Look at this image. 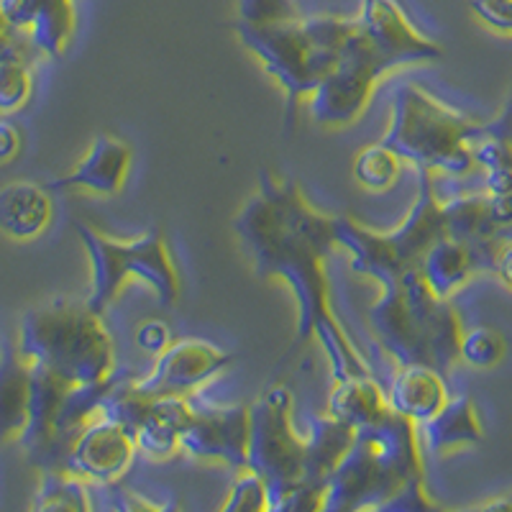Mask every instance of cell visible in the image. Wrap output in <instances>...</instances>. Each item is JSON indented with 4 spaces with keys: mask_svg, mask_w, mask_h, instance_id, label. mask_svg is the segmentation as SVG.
<instances>
[{
    "mask_svg": "<svg viewBox=\"0 0 512 512\" xmlns=\"http://www.w3.org/2000/svg\"><path fill=\"white\" fill-rule=\"evenodd\" d=\"M387 408H390L387 392L379 387L374 374H364V377L336 379V387L328 395L326 413L344 420L356 431V428L374 423Z\"/></svg>",
    "mask_w": 512,
    "mask_h": 512,
    "instance_id": "44dd1931",
    "label": "cell"
},
{
    "mask_svg": "<svg viewBox=\"0 0 512 512\" xmlns=\"http://www.w3.org/2000/svg\"><path fill=\"white\" fill-rule=\"evenodd\" d=\"M451 400L443 374L428 364H400L387 387V402L413 423L431 420Z\"/></svg>",
    "mask_w": 512,
    "mask_h": 512,
    "instance_id": "2e32d148",
    "label": "cell"
},
{
    "mask_svg": "<svg viewBox=\"0 0 512 512\" xmlns=\"http://www.w3.org/2000/svg\"><path fill=\"white\" fill-rule=\"evenodd\" d=\"M303 436L292 425V392L269 384L249 405V454L246 469L267 482V500L303 479Z\"/></svg>",
    "mask_w": 512,
    "mask_h": 512,
    "instance_id": "52a82bcc",
    "label": "cell"
},
{
    "mask_svg": "<svg viewBox=\"0 0 512 512\" xmlns=\"http://www.w3.org/2000/svg\"><path fill=\"white\" fill-rule=\"evenodd\" d=\"M180 454L195 461L246 469L249 454V405H195L182 428Z\"/></svg>",
    "mask_w": 512,
    "mask_h": 512,
    "instance_id": "8fae6325",
    "label": "cell"
},
{
    "mask_svg": "<svg viewBox=\"0 0 512 512\" xmlns=\"http://www.w3.org/2000/svg\"><path fill=\"white\" fill-rule=\"evenodd\" d=\"M431 507H436V502H433L431 497H428V492H425V479H410V482L382 507V512H420L431 510Z\"/></svg>",
    "mask_w": 512,
    "mask_h": 512,
    "instance_id": "4dcf8cb0",
    "label": "cell"
},
{
    "mask_svg": "<svg viewBox=\"0 0 512 512\" xmlns=\"http://www.w3.org/2000/svg\"><path fill=\"white\" fill-rule=\"evenodd\" d=\"M477 131L479 123L443 105L420 85L400 82L392 93L390 126L382 144L390 146L402 162L431 169L433 175H466L474 167L469 141Z\"/></svg>",
    "mask_w": 512,
    "mask_h": 512,
    "instance_id": "277c9868",
    "label": "cell"
},
{
    "mask_svg": "<svg viewBox=\"0 0 512 512\" xmlns=\"http://www.w3.org/2000/svg\"><path fill=\"white\" fill-rule=\"evenodd\" d=\"M495 272L502 282L512 290V241L500 246L497 251V259H495Z\"/></svg>",
    "mask_w": 512,
    "mask_h": 512,
    "instance_id": "d590c367",
    "label": "cell"
},
{
    "mask_svg": "<svg viewBox=\"0 0 512 512\" xmlns=\"http://www.w3.org/2000/svg\"><path fill=\"white\" fill-rule=\"evenodd\" d=\"M469 6L489 29L512 36V0H469Z\"/></svg>",
    "mask_w": 512,
    "mask_h": 512,
    "instance_id": "f546056e",
    "label": "cell"
},
{
    "mask_svg": "<svg viewBox=\"0 0 512 512\" xmlns=\"http://www.w3.org/2000/svg\"><path fill=\"white\" fill-rule=\"evenodd\" d=\"M505 338L492 328H472L461 333L459 361L474 369H492L505 359Z\"/></svg>",
    "mask_w": 512,
    "mask_h": 512,
    "instance_id": "4316f807",
    "label": "cell"
},
{
    "mask_svg": "<svg viewBox=\"0 0 512 512\" xmlns=\"http://www.w3.org/2000/svg\"><path fill=\"white\" fill-rule=\"evenodd\" d=\"M387 72L356 18V29L338 52L336 64L308 98L310 118L320 126H349L364 113L374 85Z\"/></svg>",
    "mask_w": 512,
    "mask_h": 512,
    "instance_id": "ba28073f",
    "label": "cell"
},
{
    "mask_svg": "<svg viewBox=\"0 0 512 512\" xmlns=\"http://www.w3.org/2000/svg\"><path fill=\"white\" fill-rule=\"evenodd\" d=\"M21 146H24L21 128L11 118L0 116V164L13 162L21 154Z\"/></svg>",
    "mask_w": 512,
    "mask_h": 512,
    "instance_id": "d6a6232c",
    "label": "cell"
},
{
    "mask_svg": "<svg viewBox=\"0 0 512 512\" xmlns=\"http://www.w3.org/2000/svg\"><path fill=\"white\" fill-rule=\"evenodd\" d=\"M420 443L433 454H448L454 448L474 446L482 441V423H479L477 405L472 397H454L448 400L431 420L418 425Z\"/></svg>",
    "mask_w": 512,
    "mask_h": 512,
    "instance_id": "d6986e66",
    "label": "cell"
},
{
    "mask_svg": "<svg viewBox=\"0 0 512 512\" xmlns=\"http://www.w3.org/2000/svg\"><path fill=\"white\" fill-rule=\"evenodd\" d=\"M489 218L495 221L497 231L512 223V192L507 195H487Z\"/></svg>",
    "mask_w": 512,
    "mask_h": 512,
    "instance_id": "836d02e7",
    "label": "cell"
},
{
    "mask_svg": "<svg viewBox=\"0 0 512 512\" xmlns=\"http://www.w3.org/2000/svg\"><path fill=\"white\" fill-rule=\"evenodd\" d=\"M121 500L113 502V507H118V510H162L164 505H154L152 500H146V497H141L139 492H134V489H121V492H116Z\"/></svg>",
    "mask_w": 512,
    "mask_h": 512,
    "instance_id": "e575fe53",
    "label": "cell"
},
{
    "mask_svg": "<svg viewBox=\"0 0 512 512\" xmlns=\"http://www.w3.org/2000/svg\"><path fill=\"white\" fill-rule=\"evenodd\" d=\"M31 80L29 64L18 54V49L11 44L0 47V116L21 111L31 98Z\"/></svg>",
    "mask_w": 512,
    "mask_h": 512,
    "instance_id": "d4e9b609",
    "label": "cell"
},
{
    "mask_svg": "<svg viewBox=\"0 0 512 512\" xmlns=\"http://www.w3.org/2000/svg\"><path fill=\"white\" fill-rule=\"evenodd\" d=\"M31 367L13 346L0 354V446L21 441L29 425Z\"/></svg>",
    "mask_w": 512,
    "mask_h": 512,
    "instance_id": "ac0fdd59",
    "label": "cell"
},
{
    "mask_svg": "<svg viewBox=\"0 0 512 512\" xmlns=\"http://www.w3.org/2000/svg\"><path fill=\"white\" fill-rule=\"evenodd\" d=\"M356 29V18L313 16L251 26L236 21L241 44L285 93V123L295 128L297 108L315 93Z\"/></svg>",
    "mask_w": 512,
    "mask_h": 512,
    "instance_id": "7a4b0ae2",
    "label": "cell"
},
{
    "mask_svg": "<svg viewBox=\"0 0 512 512\" xmlns=\"http://www.w3.org/2000/svg\"><path fill=\"white\" fill-rule=\"evenodd\" d=\"M34 24L29 36L34 47L49 57H62L75 34V0H29Z\"/></svg>",
    "mask_w": 512,
    "mask_h": 512,
    "instance_id": "603a6c76",
    "label": "cell"
},
{
    "mask_svg": "<svg viewBox=\"0 0 512 512\" xmlns=\"http://www.w3.org/2000/svg\"><path fill=\"white\" fill-rule=\"evenodd\" d=\"M418 269L425 282L431 285V290L446 300L472 280L474 272H479L472 251L459 241L448 239V236H443L441 241H436L431 249L425 251Z\"/></svg>",
    "mask_w": 512,
    "mask_h": 512,
    "instance_id": "7402d4cb",
    "label": "cell"
},
{
    "mask_svg": "<svg viewBox=\"0 0 512 512\" xmlns=\"http://www.w3.org/2000/svg\"><path fill=\"white\" fill-rule=\"evenodd\" d=\"M18 354L70 384L105 379L116 369L113 338L88 303L49 300L26 310L18 328Z\"/></svg>",
    "mask_w": 512,
    "mask_h": 512,
    "instance_id": "3957f363",
    "label": "cell"
},
{
    "mask_svg": "<svg viewBox=\"0 0 512 512\" xmlns=\"http://www.w3.org/2000/svg\"><path fill=\"white\" fill-rule=\"evenodd\" d=\"M405 479L397 477L384 464L374 448L356 433L346 456L326 479L323 510L326 512H359L379 510L405 487Z\"/></svg>",
    "mask_w": 512,
    "mask_h": 512,
    "instance_id": "9c48e42d",
    "label": "cell"
},
{
    "mask_svg": "<svg viewBox=\"0 0 512 512\" xmlns=\"http://www.w3.org/2000/svg\"><path fill=\"white\" fill-rule=\"evenodd\" d=\"M231 226L254 272L290 285L297 303L295 346L315 338L326 351L333 379L372 374L331 305L326 259L338 246L336 218L318 213L297 182L264 169L256 192L241 205Z\"/></svg>",
    "mask_w": 512,
    "mask_h": 512,
    "instance_id": "6da1fadb",
    "label": "cell"
},
{
    "mask_svg": "<svg viewBox=\"0 0 512 512\" xmlns=\"http://www.w3.org/2000/svg\"><path fill=\"white\" fill-rule=\"evenodd\" d=\"M3 346H6V344H3V341H0V354H3Z\"/></svg>",
    "mask_w": 512,
    "mask_h": 512,
    "instance_id": "74e56055",
    "label": "cell"
},
{
    "mask_svg": "<svg viewBox=\"0 0 512 512\" xmlns=\"http://www.w3.org/2000/svg\"><path fill=\"white\" fill-rule=\"evenodd\" d=\"M77 239L90 259V292L85 303L103 315L111 308L126 280H139L152 287L157 303L172 308L180 300V274H177L167 239L159 226L149 228L131 241L108 239L88 223H75Z\"/></svg>",
    "mask_w": 512,
    "mask_h": 512,
    "instance_id": "8992f818",
    "label": "cell"
},
{
    "mask_svg": "<svg viewBox=\"0 0 512 512\" xmlns=\"http://www.w3.org/2000/svg\"><path fill=\"white\" fill-rule=\"evenodd\" d=\"M47 185L18 180L0 187V233L11 241H34L52 223L54 208Z\"/></svg>",
    "mask_w": 512,
    "mask_h": 512,
    "instance_id": "9a60e30c",
    "label": "cell"
},
{
    "mask_svg": "<svg viewBox=\"0 0 512 512\" xmlns=\"http://www.w3.org/2000/svg\"><path fill=\"white\" fill-rule=\"evenodd\" d=\"M223 512H256L269 510L267 500V482L251 469H241V474L233 479L231 489H228L226 502L221 505Z\"/></svg>",
    "mask_w": 512,
    "mask_h": 512,
    "instance_id": "83f0119b",
    "label": "cell"
},
{
    "mask_svg": "<svg viewBox=\"0 0 512 512\" xmlns=\"http://www.w3.org/2000/svg\"><path fill=\"white\" fill-rule=\"evenodd\" d=\"M134 152L116 136H95L90 152L80 159L72 172L47 182L49 190H88L95 195H116L126 182Z\"/></svg>",
    "mask_w": 512,
    "mask_h": 512,
    "instance_id": "5bb4252c",
    "label": "cell"
},
{
    "mask_svg": "<svg viewBox=\"0 0 512 512\" xmlns=\"http://www.w3.org/2000/svg\"><path fill=\"white\" fill-rule=\"evenodd\" d=\"M359 26L390 72L443 57V49L415 29L397 0H361Z\"/></svg>",
    "mask_w": 512,
    "mask_h": 512,
    "instance_id": "4fadbf2b",
    "label": "cell"
},
{
    "mask_svg": "<svg viewBox=\"0 0 512 512\" xmlns=\"http://www.w3.org/2000/svg\"><path fill=\"white\" fill-rule=\"evenodd\" d=\"M297 18L292 0H239V21L251 26L280 24Z\"/></svg>",
    "mask_w": 512,
    "mask_h": 512,
    "instance_id": "f1b7e54d",
    "label": "cell"
},
{
    "mask_svg": "<svg viewBox=\"0 0 512 512\" xmlns=\"http://www.w3.org/2000/svg\"><path fill=\"white\" fill-rule=\"evenodd\" d=\"M236 356L203 338L172 341L154 367L136 377V387L149 397H190L218 374L233 367Z\"/></svg>",
    "mask_w": 512,
    "mask_h": 512,
    "instance_id": "30bf717a",
    "label": "cell"
},
{
    "mask_svg": "<svg viewBox=\"0 0 512 512\" xmlns=\"http://www.w3.org/2000/svg\"><path fill=\"white\" fill-rule=\"evenodd\" d=\"M31 507L44 512H85L90 507V487L85 479L67 472V469H44Z\"/></svg>",
    "mask_w": 512,
    "mask_h": 512,
    "instance_id": "cb8c5ba5",
    "label": "cell"
},
{
    "mask_svg": "<svg viewBox=\"0 0 512 512\" xmlns=\"http://www.w3.org/2000/svg\"><path fill=\"white\" fill-rule=\"evenodd\" d=\"M402 159L392 152L390 146L377 141V144L364 146L354 159V180L361 187L372 192L390 190L400 177Z\"/></svg>",
    "mask_w": 512,
    "mask_h": 512,
    "instance_id": "484cf974",
    "label": "cell"
},
{
    "mask_svg": "<svg viewBox=\"0 0 512 512\" xmlns=\"http://www.w3.org/2000/svg\"><path fill=\"white\" fill-rule=\"evenodd\" d=\"M418 192L410 205L408 216L390 233L369 231L351 218H336V241L351 254V269L367 274L374 282L418 269L425 251L446 236L443 203L436 195L431 169L415 167Z\"/></svg>",
    "mask_w": 512,
    "mask_h": 512,
    "instance_id": "5b68a950",
    "label": "cell"
},
{
    "mask_svg": "<svg viewBox=\"0 0 512 512\" xmlns=\"http://www.w3.org/2000/svg\"><path fill=\"white\" fill-rule=\"evenodd\" d=\"M136 451L139 448L134 436L126 428L103 415H95L70 438L62 469L77 474L85 482L111 487L128 472Z\"/></svg>",
    "mask_w": 512,
    "mask_h": 512,
    "instance_id": "7c38bea8",
    "label": "cell"
},
{
    "mask_svg": "<svg viewBox=\"0 0 512 512\" xmlns=\"http://www.w3.org/2000/svg\"><path fill=\"white\" fill-rule=\"evenodd\" d=\"M13 26L11 21H8V16L3 13V8H0V47H6V44H11V34H13Z\"/></svg>",
    "mask_w": 512,
    "mask_h": 512,
    "instance_id": "8d00e7d4",
    "label": "cell"
},
{
    "mask_svg": "<svg viewBox=\"0 0 512 512\" xmlns=\"http://www.w3.org/2000/svg\"><path fill=\"white\" fill-rule=\"evenodd\" d=\"M308 433L303 436V479L313 484H326L331 472L344 459L354 443L356 431L331 413L308 415Z\"/></svg>",
    "mask_w": 512,
    "mask_h": 512,
    "instance_id": "e0dca14e",
    "label": "cell"
},
{
    "mask_svg": "<svg viewBox=\"0 0 512 512\" xmlns=\"http://www.w3.org/2000/svg\"><path fill=\"white\" fill-rule=\"evenodd\" d=\"M134 341L141 351L159 356L169 344H172V331H169V326L164 320H144V323H139V328H136Z\"/></svg>",
    "mask_w": 512,
    "mask_h": 512,
    "instance_id": "1f68e13d",
    "label": "cell"
},
{
    "mask_svg": "<svg viewBox=\"0 0 512 512\" xmlns=\"http://www.w3.org/2000/svg\"><path fill=\"white\" fill-rule=\"evenodd\" d=\"M190 413V397H154L152 410L134 436L136 448L157 461L180 454V436Z\"/></svg>",
    "mask_w": 512,
    "mask_h": 512,
    "instance_id": "ffe728a7",
    "label": "cell"
}]
</instances>
